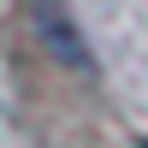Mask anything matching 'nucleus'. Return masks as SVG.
Wrapping results in <instances>:
<instances>
[{"label":"nucleus","mask_w":148,"mask_h":148,"mask_svg":"<svg viewBox=\"0 0 148 148\" xmlns=\"http://www.w3.org/2000/svg\"><path fill=\"white\" fill-rule=\"evenodd\" d=\"M142 148H148V142H142Z\"/></svg>","instance_id":"nucleus-1"}]
</instances>
